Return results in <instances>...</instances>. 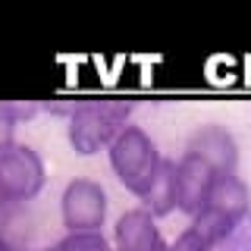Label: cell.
Wrapping results in <instances>:
<instances>
[{
    "label": "cell",
    "mask_w": 251,
    "mask_h": 251,
    "mask_svg": "<svg viewBox=\"0 0 251 251\" xmlns=\"http://www.w3.org/2000/svg\"><path fill=\"white\" fill-rule=\"evenodd\" d=\"M129 113L132 104H123V100H85L73 107L66 123V138L73 151L91 157L100 148H110L113 138L129 126Z\"/></svg>",
    "instance_id": "obj_1"
},
{
    "label": "cell",
    "mask_w": 251,
    "mask_h": 251,
    "mask_svg": "<svg viewBox=\"0 0 251 251\" xmlns=\"http://www.w3.org/2000/svg\"><path fill=\"white\" fill-rule=\"evenodd\" d=\"M107 154H110V167H113L116 179L138 198L145 195V188L151 185V179L157 176V170L163 163L154 138L141 126H126L113 138V145L107 148Z\"/></svg>",
    "instance_id": "obj_2"
},
{
    "label": "cell",
    "mask_w": 251,
    "mask_h": 251,
    "mask_svg": "<svg viewBox=\"0 0 251 251\" xmlns=\"http://www.w3.org/2000/svg\"><path fill=\"white\" fill-rule=\"evenodd\" d=\"M44 182V157L31 145H10L6 151H0V204L16 207V204L38 198Z\"/></svg>",
    "instance_id": "obj_3"
},
{
    "label": "cell",
    "mask_w": 251,
    "mask_h": 251,
    "mask_svg": "<svg viewBox=\"0 0 251 251\" xmlns=\"http://www.w3.org/2000/svg\"><path fill=\"white\" fill-rule=\"evenodd\" d=\"M107 207L110 201L104 185L88 176H78L63 188L60 217L66 232H100V226L107 223Z\"/></svg>",
    "instance_id": "obj_4"
},
{
    "label": "cell",
    "mask_w": 251,
    "mask_h": 251,
    "mask_svg": "<svg viewBox=\"0 0 251 251\" xmlns=\"http://www.w3.org/2000/svg\"><path fill=\"white\" fill-rule=\"evenodd\" d=\"M188 154L201 157L217 176H226V173H235L239 167V141L226 126L220 123H204L188 135V145H185Z\"/></svg>",
    "instance_id": "obj_5"
},
{
    "label": "cell",
    "mask_w": 251,
    "mask_h": 251,
    "mask_svg": "<svg viewBox=\"0 0 251 251\" xmlns=\"http://www.w3.org/2000/svg\"><path fill=\"white\" fill-rule=\"evenodd\" d=\"M214 179L217 173L195 154H182L176 160V192H179V204L176 210L192 220L198 217L204 207H207V198H210V188H214Z\"/></svg>",
    "instance_id": "obj_6"
},
{
    "label": "cell",
    "mask_w": 251,
    "mask_h": 251,
    "mask_svg": "<svg viewBox=\"0 0 251 251\" xmlns=\"http://www.w3.org/2000/svg\"><path fill=\"white\" fill-rule=\"evenodd\" d=\"M113 248L116 251H167L170 245L160 239L154 217L145 207H132L113 226Z\"/></svg>",
    "instance_id": "obj_7"
},
{
    "label": "cell",
    "mask_w": 251,
    "mask_h": 251,
    "mask_svg": "<svg viewBox=\"0 0 251 251\" xmlns=\"http://www.w3.org/2000/svg\"><path fill=\"white\" fill-rule=\"evenodd\" d=\"M207 207L223 214L226 220H232L235 226L248 217V207H251V192H248V182L235 173H226V176H217L214 179V188H210V198H207Z\"/></svg>",
    "instance_id": "obj_8"
},
{
    "label": "cell",
    "mask_w": 251,
    "mask_h": 251,
    "mask_svg": "<svg viewBox=\"0 0 251 251\" xmlns=\"http://www.w3.org/2000/svg\"><path fill=\"white\" fill-rule=\"evenodd\" d=\"M176 204H179V192H176V160H167V157H163L157 176L151 179V185L145 188V195H141V207H145L148 214L157 220V217L173 214V210H176Z\"/></svg>",
    "instance_id": "obj_9"
},
{
    "label": "cell",
    "mask_w": 251,
    "mask_h": 251,
    "mask_svg": "<svg viewBox=\"0 0 251 251\" xmlns=\"http://www.w3.org/2000/svg\"><path fill=\"white\" fill-rule=\"evenodd\" d=\"M188 226H192V229L198 232V235H201L204 242H207L210 248L220 245L223 239H229L232 229H235V223H232V220H226L223 214H217V210H210V207H204L198 217H192V223H188Z\"/></svg>",
    "instance_id": "obj_10"
},
{
    "label": "cell",
    "mask_w": 251,
    "mask_h": 251,
    "mask_svg": "<svg viewBox=\"0 0 251 251\" xmlns=\"http://www.w3.org/2000/svg\"><path fill=\"white\" fill-rule=\"evenodd\" d=\"M50 251H116L113 242L104 239V232H66Z\"/></svg>",
    "instance_id": "obj_11"
},
{
    "label": "cell",
    "mask_w": 251,
    "mask_h": 251,
    "mask_svg": "<svg viewBox=\"0 0 251 251\" xmlns=\"http://www.w3.org/2000/svg\"><path fill=\"white\" fill-rule=\"evenodd\" d=\"M16 126H19V120H16L10 100H0V151H6L10 145H16V141H13Z\"/></svg>",
    "instance_id": "obj_12"
},
{
    "label": "cell",
    "mask_w": 251,
    "mask_h": 251,
    "mask_svg": "<svg viewBox=\"0 0 251 251\" xmlns=\"http://www.w3.org/2000/svg\"><path fill=\"white\" fill-rule=\"evenodd\" d=\"M167 251H214V248H210L207 242H204L201 235L195 232L192 226H188V229H182V232L176 235V242H170Z\"/></svg>",
    "instance_id": "obj_13"
},
{
    "label": "cell",
    "mask_w": 251,
    "mask_h": 251,
    "mask_svg": "<svg viewBox=\"0 0 251 251\" xmlns=\"http://www.w3.org/2000/svg\"><path fill=\"white\" fill-rule=\"evenodd\" d=\"M0 251H16V245L10 242V235H6V232H0Z\"/></svg>",
    "instance_id": "obj_14"
},
{
    "label": "cell",
    "mask_w": 251,
    "mask_h": 251,
    "mask_svg": "<svg viewBox=\"0 0 251 251\" xmlns=\"http://www.w3.org/2000/svg\"><path fill=\"white\" fill-rule=\"evenodd\" d=\"M6 217H10V207L0 204V232H3V226H6Z\"/></svg>",
    "instance_id": "obj_15"
},
{
    "label": "cell",
    "mask_w": 251,
    "mask_h": 251,
    "mask_svg": "<svg viewBox=\"0 0 251 251\" xmlns=\"http://www.w3.org/2000/svg\"><path fill=\"white\" fill-rule=\"evenodd\" d=\"M16 251H25V248H16Z\"/></svg>",
    "instance_id": "obj_16"
}]
</instances>
